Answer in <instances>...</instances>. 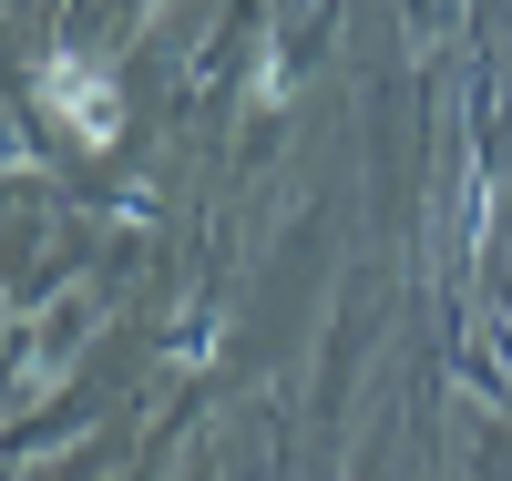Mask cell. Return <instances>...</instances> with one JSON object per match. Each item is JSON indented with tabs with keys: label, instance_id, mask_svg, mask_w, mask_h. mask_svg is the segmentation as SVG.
<instances>
[{
	"label": "cell",
	"instance_id": "1",
	"mask_svg": "<svg viewBox=\"0 0 512 481\" xmlns=\"http://www.w3.org/2000/svg\"><path fill=\"white\" fill-rule=\"evenodd\" d=\"M41 93L72 113V134H82V144H103V134H113V103H103V82L82 72V62H52V72H41Z\"/></svg>",
	"mask_w": 512,
	"mask_h": 481
}]
</instances>
